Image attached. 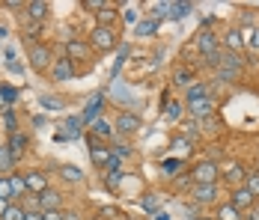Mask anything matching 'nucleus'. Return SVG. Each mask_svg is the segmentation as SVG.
Segmentation results:
<instances>
[{
	"label": "nucleus",
	"mask_w": 259,
	"mask_h": 220,
	"mask_svg": "<svg viewBox=\"0 0 259 220\" xmlns=\"http://www.w3.org/2000/svg\"><path fill=\"white\" fill-rule=\"evenodd\" d=\"M6 208H9V202H6V199H0V217L6 214Z\"/></svg>",
	"instance_id": "48"
},
{
	"label": "nucleus",
	"mask_w": 259,
	"mask_h": 220,
	"mask_svg": "<svg viewBox=\"0 0 259 220\" xmlns=\"http://www.w3.org/2000/svg\"><path fill=\"white\" fill-rule=\"evenodd\" d=\"M206 96H208L206 83H194V86H188V101H197V98H206Z\"/></svg>",
	"instance_id": "31"
},
{
	"label": "nucleus",
	"mask_w": 259,
	"mask_h": 220,
	"mask_svg": "<svg viewBox=\"0 0 259 220\" xmlns=\"http://www.w3.org/2000/svg\"><path fill=\"white\" fill-rule=\"evenodd\" d=\"M176 185H179V188H185V185H194V182H191V172H182L179 179H176Z\"/></svg>",
	"instance_id": "45"
},
{
	"label": "nucleus",
	"mask_w": 259,
	"mask_h": 220,
	"mask_svg": "<svg viewBox=\"0 0 259 220\" xmlns=\"http://www.w3.org/2000/svg\"><path fill=\"white\" fill-rule=\"evenodd\" d=\"M3 36H6V27H0V39H3Z\"/></svg>",
	"instance_id": "49"
},
{
	"label": "nucleus",
	"mask_w": 259,
	"mask_h": 220,
	"mask_svg": "<svg viewBox=\"0 0 259 220\" xmlns=\"http://www.w3.org/2000/svg\"><path fill=\"white\" fill-rule=\"evenodd\" d=\"M155 30H158L155 18H143V21H137V36H152Z\"/></svg>",
	"instance_id": "26"
},
{
	"label": "nucleus",
	"mask_w": 259,
	"mask_h": 220,
	"mask_svg": "<svg viewBox=\"0 0 259 220\" xmlns=\"http://www.w3.org/2000/svg\"><path fill=\"white\" fill-rule=\"evenodd\" d=\"M24 205H18V202H9V208H6V214L0 220H24Z\"/></svg>",
	"instance_id": "25"
},
{
	"label": "nucleus",
	"mask_w": 259,
	"mask_h": 220,
	"mask_svg": "<svg viewBox=\"0 0 259 220\" xmlns=\"http://www.w3.org/2000/svg\"><path fill=\"white\" fill-rule=\"evenodd\" d=\"M214 217L218 220H244V214L227 199V202H218V205H214Z\"/></svg>",
	"instance_id": "19"
},
{
	"label": "nucleus",
	"mask_w": 259,
	"mask_h": 220,
	"mask_svg": "<svg viewBox=\"0 0 259 220\" xmlns=\"http://www.w3.org/2000/svg\"><path fill=\"white\" fill-rule=\"evenodd\" d=\"M122 21H125V24H137V9H125V12H122Z\"/></svg>",
	"instance_id": "41"
},
{
	"label": "nucleus",
	"mask_w": 259,
	"mask_h": 220,
	"mask_svg": "<svg viewBox=\"0 0 259 220\" xmlns=\"http://www.w3.org/2000/svg\"><path fill=\"white\" fill-rule=\"evenodd\" d=\"M221 179H224L230 188H241V185H244V179H247V170H244L241 164H235V161H233V164L227 167V172H221Z\"/></svg>",
	"instance_id": "14"
},
{
	"label": "nucleus",
	"mask_w": 259,
	"mask_h": 220,
	"mask_svg": "<svg viewBox=\"0 0 259 220\" xmlns=\"http://www.w3.org/2000/svg\"><path fill=\"white\" fill-rule=\"evenodd\" d=\"M30 66H33V72H48L54 66L51 48L42 45V42H33V45H30Z\"/></svg>",
	"instance_id": "3"
},
{
	"label": "nucleus",
	"mask_w": 259,
	"mask_h": 220,
	"mask_svg": "<svg viewBox=\"0 0 259 220\" xmlns=\"http://www.w3.org/2000/svg\"><path fill=\"white\" fill-rule=\"evenodd\" d=\"M39 104H42L45 110H60V107H63V101H60V98H54V96H42Z\"/></svg>",
	"instance_id": "36"
},
{
	"label": "nucleus",
	"mask_w": 259,
	"mask_h": 220,
	"mask_svg": "<svg viewBox=\"0 0 259 220\" xmlns=\"http://www.w3.org/2000/svg\"><path fill=\"white\" fill-rule=\"evenodd\" d=\"M179 116H182V104H179V101H167V119H170V122H176Z\"/></svg>",
	"instance_id": "34"
},
{
	"label": "nucleus",
	"mask_w": 259,
	"mask_h": 220,
	"mask_svg": "<svg viewBox=\"0 0 259 220\" xmlns=\"http://www.w3.org/2000/svg\"><path fill=\"white\" fill-rule=\"evenodd\" d=\"M48 12H51V3H45V0H30V3H24V15L30 21H36V24L48 21Z\"/></svg>",
	"instance_id": "8"
},
{
	"label": "nucleus",
	"mask_w": 259,
	"mask_h": 220,
	"mask_svg": "<svg viewBox=\"0 0 259 220\" xmlns=\"http://www.w3.org/2000/svg\"><path fill=\"white\" fill-rule=\"evenodd\" d=\"M24 185H27V191L30 194H42V191H48L51 185H48V175L42 170H30V172H24Z\"/></svg>",
	"instance_id": "10"
},
{
	"label": "nucleus",
	"mask_w": 259,
	"mask_h": 220,
	"mask_svg": "<svg viewBox=\"0 0 259 220\" xmlns=\"http://www.w3.org/2000/svg\"><path fill=\"white\" fill-rule=\"evenodd\" d=\"M51 74L54 80H69V77H75V66H72V60L63 54V57H57L51 66Z\"/></svg>",
	"instance_id": "12"
},
{
	"label": "nucleus",
	"mask_w": 259,
	"mask_h": 220,
	"mask_svg": "<svg viewBox=\"0 0 259 220\" xmlns=\"http://www.w3.org/2000/svg\"><path fill=\"white\" fill-rule=\"evenodd\" d=\"M0 199L12 202V188H9V179H0Z\"/></svg>",
	"instance_id": "40"
},
{
	"label": "nucleus",
	"mask_w": 259,
	"mask_h": 220,
	"mask_svg": "<svg viewBox=\"0 0 259 220\" xmlns=\"http://www.w3.org/2000/svg\"><path fill=\"white\" fill-rule=\"evenodd\" d=\"M3 6H6V9H24L21 0H3Z\"/></svg>",
	"instance_id": "46"
},
{
	"label": "nucleus",
	"mask_w": 259,
	"mask_h": 220,
	"mask_svg": "<svg viewBox=\"0 0 259 220\" xmlns=\"http://www.w3.org/2000/svg\"><path fill=\"white\" fill-rule=\"evenodd\" d=\"M143 208H146L149 214H158V196L146 194V196H143Z\"/></svg>",
	"instance_id": "38"
},
{
	"label": "nucleus",
	"mask_w": 259,
	"mask_h": 220,
	"mask_svg": "<svg viewBox=\"0 0 259 220\" xmlns=\"http://www.w3.org/2000/svg\"><path fill=\"white\" fill-rule=\"evenodd\" d=\"M90 54H93V48H90V42H80V39H72V42H66V57L75 63V60H90Z\"/></svg>",
	"instance_id": "13"
},
{
	"label": "nucleus",
	"mask_w": 259,
	"mask_h": 220,
	"mask_svg": "<svg viewBox=\"0 0 259 220\" xmlns=\"http://www.w3.org/2000/svg\"><path fill=\"white\" fill-rule=\"evenodd\" d=\"M244 188L250 191L253 199H259V170L256 172H247V179H244Z\"/></svg>",
	"instance_id": "28"
},
{
	"label": "nucleus",
	"mask_w": 259,
	"mask_h": 220,
	"mask_svg": "<svg viewBox=\"0 0 259 220\" xmlns=\"http://www.w3.org/2000/svg\"><path fill=\"white\" fill-rule=\"evenodd\" d=\"M60 175H63L66 182H72V185H78V182H83V172H80L78 167H60Z\"/></svg>",
	"instance_id": "27"
},
{
	"label": "nucleus",
	"mask_w": 259,
	"mask_h": 220,
	"mask_svg": "<svg viewBox=\"0 0 259 220\" xmlns=\"http://www.w3.org/2000/svg\"><path fill=\"white\" fill-rule=\"evenodd\" d=\"M27 146H30V140H27V134H21V131H15V134H9V143H6V149H9V155L15 158V164L24 158Z\"/></svg>",
	"instance_id": "11"
},
{
	"label": "nucleus",
	"mask_w": 259,
	"mask_h": 220,
	"mask_svg": "<svg viewBox=\"0 0 259 220\" xmlns=\"http://www.w3.org/2000/svg\"><path fill=\"white\" fill-rule=\"evenodd\" d=\"M214 107H218V101H214L211 96L197 98V101H188V110H191L194 119H208V116L214 113Z\"/></svg>",
	"instance_id": "5"
},
{
	"label": "nucleus",
	"mask_w": 259,
	"mask_h": 220,
	"mask_svg": "<svg viewBox=\"0 0 259 220\" xmlns=\"http://www.w3.org/2000/svg\"><path fill=\"white\" fill-rule=\"evenodd\" d=\"M140 125H143V119L137 116V113H131V110H122L119 116H116V131L119 134H134V131H140Z\"/></svg>",
	"instance_id": "9"
},
{
	"label": "nucleus",
	"mask_w": 259,
	"mask_h": 220,
	"mask_svg": "<svg viewBox=\"0 0 259 220\" xmlns=\"http://www.w3.org/2000/svg\"><path fill=\"white\" fill-rule=\"evenodd\" d=\"M80 125H83V119L80 116H72V119H66V122L60 125V140H78L80 137Z\"/></svg>",
	"instance_id": "16"
},
{
	"label": "nucleus",
	"mask_w": 259,
	"mask_h": 220,
	"mask_svg": "<svg viewBox=\"0 0 259 220\" xmlns=\"http://www.w3.org/2000/svg\"><path fill=\"white\" fill-rule=\"evenodd\" d=\"M182 161H176V158H170V161H161V170H164V175H173V172H179Z\"/></svg>",
	"instance_id": "35"
},
{
	"label": "nucleus",
	"mask_w": 259,
	"mask_h": 220,
	"mask_svg": "<svg viewBox=\"0 0 259 220\" xmlns=\"http://www.w3.org/2000/svg\"><path fill=\"white\" fill-rule=\"evenodd\" d=\"M83 9H96V12H102L104 0H83Z\"/></svg>",
	"instance_id": "42"
},
{
	"label": "nucleus",
	"mask_w": 259,
	"mask_h": 220,
	"mask_svg": "<svg viewBox=\"0 0 259 220\" xmlns=\"http://www.w3.org/2000/svg\"><path fill=\"white\" fill-rule=\"evenodd\" d=\"M42 220H63V211H42Z\"/></svg>",
	"instance_id": "44"
},
{
	"label": "nucleus",
	"mask_w": 259,
	"mask_h": 220,
	"mask_svg": "<svg viewBox=\"0 0 259 220\" xmlns=\"http://www.w3.org/2000/svg\"><path fill=\"white\" fill-rule=\"evenodd\" d=\"M12 167H15V158L9 155V149L6 146H0V172H9Z\"/></svg>",
	"instance_id": "30"
},
{
	"label": "nucleus",
	"mask_w": 259,
	"mask_h": 220,
	"mask_svg": "<svg viewBox=\"0 0 259 220\" xmlns=\"http://www.w3.org/2000/svg\"><path fill=\"white\" fill-rule=\"evenodd\" d=\"M104 170L107 172H122V158H116V155L110 152V161L104 164Z\"/></svg>",
	"instance_id": "37"
},
{
	"label": "nucleus",
	"mask_w": 259,
	"mask_h": 220,
	"mask_svg": "<svg viewBox=\"0 0 259 220\" xmlns=\"http://www.w3.org/2000/svg\"><path fill=\"white\" fill-rule=\"evenodd\" d=\"M197 51H200L203 57H211V54H218V51H221V36H218L214 30L203 27V30H200V36H197Z\"/></svg>",
	"instance_id": "4"
},
{
	"label": "nucleus",
	"mask_w": 259,
	"mask_h": 220,
	"mask_svg": "<svg viewBox=\"0 0 259 220\" xmlns=\"http://www.w3.org/2000/svg\"><path fill=\"white\" fill-rule=\"evenodd\" d=\"M188 80H191V72L188 69H179V72L173 74V83L176 86H188Z\"/></svg>",
	"instance_id": "39"
},
{
	"label": "nucleus",
	"mask_w": 259,
	"mask_h": 220,
	"mask_svg": "<svg viewBox=\"0 0 259 220\" xmlns=\"http://www.w3.org/2000/svg\"><path fill=\"white\" fill-rule=\"evenodd\" d=\"M191 199L197 205H211L218 202V185H191Z\"/></svg>",
	"instance_id": "6"
},
{
	"label": "nucleus",
	"mask_w": 259,
	"mask_h": 220,
	"mask_svg": "<svg viewBox=\"0 0 259 220\" xmlns=\"http://www.w3.org/2000/svg\"><path fill=\"white\" fill-rule=\"evenodd\" d=\"M119 182H122V172H107V175H104L107 191H119Z\"/></svg>",
	"instance_id": "32"
},
{
	"label": "nucleus",
	"mask_w": 259,
	"mask_h": 220,
	"mask_svg": "<svg viewBox=\"0 0 259 220\" xmlns=\"http://www.w3.org/2000/svg\"><path fill=\"white\" fill-rule=\"evenodd\" d=\"M113 155H116V158H128V155H131V146H116V149H113Z\"/></svg>",
	"instance_id": "43"
},
{
	"label": "nucleus",
	"mask_w": 259,
	"mask_h": 220,
	"mask_svg": "<svg viewBox=\"0 0 259 220\" xmlns=\"http://www.w3.org/2000/svg\"><path fill=\"white\" fill-rule=\"evenodd\" d=\"M3 110H6V104H3V98H0V113H3Z\"/></svg>",
	"instance_id": "50"
},
{
	"label": "nucleus",
	"mask_w": 259,
	"mask_h": 220,
	"mask_svg": "<svg viewBox=\"0 0 259 220\" xmlns=\"http://www.w3.org/2000/svg\"><path fill=\"white\" fill-rule=\"evenodd\" d=\"M90 161L96 164V167H104L107 161H110V149H104V146H99L96 143V137L90 134Z\"/></svg>",
	"instance_id": "18"
},
{
	"label": "nucleus",
	"mask_w": 259,
	"mask_h": 220,
	"mask_svg": "<svg viewBox=\"0 0 259 220\" xmlns=\"http://www.w3.org/2000/svg\"><path fill=\"white\" fill-rule=\"evenodd\" d=\"M221 42H224V51H230V54H241V48H244V39H241V30L238 27L227 30Z\"/></svg>",
	"instance_id": "17"
},
{
	"label": "nucleus",
	"mask_w": 259,
	"mask_h": 220,
	"mask_svg": "<svg viewBox=\"0 0 259 220\" xmlns=\"http://www.w3.org/2000/svg\"><path fill=\"white\" fill-rule=\"evenodd\" d=\"M3 125H6V131H9V134H15V131H18V119H15V110H12V107H6V110H3Z\"/></svg>",
	"instance_id": "29"
},
{
	"label": "nucleus",
	"mask_w": 259,
	"mask_h": 220,
	"mask_svg": "<svg viewBox=\"0 0 259 220\" xmlns=\"http://www.w3.org/2000/svg\"><path fill=\"white\" fill-rule=\"evenodd\" d=\"M0 98H3L6 107H12V101L18 98V90H12V86H0Z\"/></svg>",
	"instance_id": "33"
},
{
	"label": "nucleus",
	"mask_w": 259,
	"mask_h": 220,
	"mask_svg": "<svg viewBox=\"0 0 259 220\" xmlns=\"http://www.w3.org/2000/svg\"><path fill=\"white\" fill-rule=\"evenodd\" d=\"M90 48L102 51V54H107V51L116 48V30L113 27H93V33H90Z\"/></svg>",
	"instance_id": "2"
},
{
	"label": "nucleus",
	"mask_w": 259,
	"mask_h": 220,
	"mask_svg": "<svg viewBox=\"0 0 259 220\" xmlns=\"http://www.w3.org/2000/svg\"><path fill=\"white\" fill-rule=\"evenodd\" d=\"M116 6L113 3H104L102 12H96V21H99V27H113V21H116Z\"/></svg>",
	"instance_id": "21"
},
{
	"label": "nucleus",
	"mask_w": 259,
	"mask_h": 220,
	"mask_svg": "<svg viewBox=\"0 0 259 220\" xmlns=\"http://www.w3.org/2000/svg\"><path fill=\"white\" fill-rule=\"evenodd\" d=\"M102 110H104V101H102V96H96L90 104H87V110H83V116H80V119H83L87 125H93L96 119H102Z\"/></svg>",
	"instance_id": "20"
},
{
	"label": "nucleus",
	"mask_w": 259,
	"mask_h": 220,
	"mask_svg": "<svg viewBox=\"0 0 259 220\" xmlns=\"http://www.w3.org/2000/svg\"><path fill=\"white\" fill-rule=\"evenodd\" d=\"M218 179H221V167H218V161H200V164H194L191 167V182L194 185H218Z\"/></svg>",
	"instance_id": "1"
},
{
	"label": "nucleus",
	"mask_w": 259,
	"mask_h": 220,
	"mask_svg": "<svg viewBox=\"0 0 259 220\" xmlns=\"http://www.w3.org/2000/svg\"><path fill=\"white\" fill-rule=\"evenodd\" d=\"M188 12H194L191 3H167V18H182Z\"/></svg>",
	"instance_id": "23"
},
{
	"label": "nucleus",
	"mask_w": 259,
	"mask_h": 220,
	"mask_svg": "<svg viewBox=\"0 0 259 220\" xmlns=\"http://www.w3.org/2000/svg\"><path fill=\"white\" fill-rule=\"evenodd\" d=\"M230 202H233L235 208H238V211L244 214V211H247V208H250V205H253L256 199H253V196H250V191H247V188L241 185V188H233V194H230Z\"/></svg>",
	"instance_id": "15"
},
{
	"label": "nucleus",
	"mask_w": 259,
	"mask_h": 220,
	"mask_svg": "<svg viewBox=\"0 0 259 220\" xmlns=\"http://www.w3.org/2000/svg\"><path fill=\"white\" fill-rule=\"evenodd\" d=\"M6 179H9V188H12V199H18V196L27 194V185H24V175L21 172H9Z\"/></svg>",
	"instance_id": "22"
},
{
	"label": "nucleus",
	"mask_w": 259,
	"mask_h": 220,
	"mask_svg": "<svg viewBox=\"0 0 259 220\" xmlns=\"http://www.w3.org/2000/svg\"><path fill=\"white\" fill-rule=\"evenodd\" d=\"M36 205H39V211H60V205H63V194L60 191H42V194L36 196Z\"/></svg>",
	"instance_id": "7"
},
{
	"label": "nucleus",
	"mask_w": 259,
	"mask_h": 220,
	"mask_svg": "<svg viewBox=\"0 0 259 220\" xmlns=\"http://www.w3.org/2000/svg\"><path fill=\"white\" fill-rule=\"evenodd\" d=\"M24 220H42V211H27Z\"/></svg>",
	"instance_id": "47"
},
{
	"label": "nucleus",
	"mask_w": 259,
	"mask_h": 220,
	"mask_svg": "<svg viewBox=\"0 0 259 220\" xmlns=\"http://www.w3.org/2000/svg\"><path fill=\"white\" fill-rule=\"evenodd\" d=\"M250 220H259V217H250Z\"/></svg>",
	"instance_id": "51"
},
{
	"label": "nucleus",
	"mask_w": 259,
	"mask_h": 220,
	"mask_svg": "<svg viewBox=\"0 0 259 220\" xmlns=\"http://www.w3.org/2000/svg\"><path fill=\"white\" fill-rule=\"evenodd\" d=\"M93 137H102V140L113 137V125L104 122V119H96V122H93Z\"/></svg>",
	"instance_id": "24"
}]
</instances>
